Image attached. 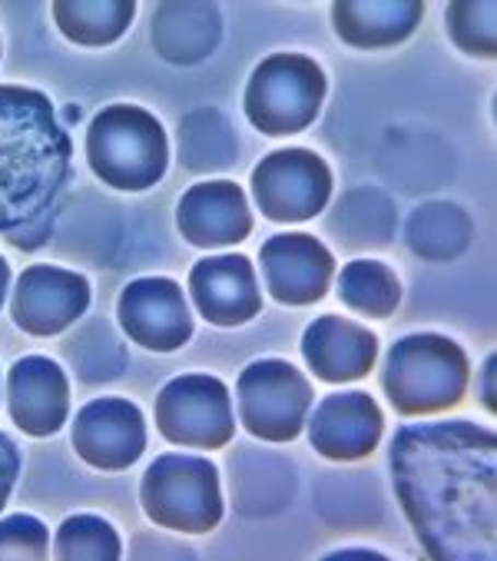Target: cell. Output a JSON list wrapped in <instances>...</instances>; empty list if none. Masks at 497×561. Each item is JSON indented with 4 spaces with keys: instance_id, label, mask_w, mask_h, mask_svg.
<instances>
[{
    "instance_id": "4",
    "label": "cell",
    "mask_w": 497,
    "mask_h": 561,
    "mask_svg": "<svg viewBox=\"0 0 497 561\" xmlns=\"http://www.w3.org/2000/svg\"><path fill=\"white\" fill-rule=\"evenodd\" d=\"M467 379L464 350L438 332L402 335L382 366V389L398 415H438L461 405Z\"/></svg>"
},
{
    "instance_id": "21",
    "label": "cell",
    "mask_w": 497,
    "mask_h": 561,
    "mask_svg": "<svg viewBox=\"0 0 497 561\" xmlns=\"http://www.w3.org/2000/svg\"><path fill=\"white\" fill-rule=\"evenodd\" d=\"M137 18L134 0H57L54 24L70 44L109 47Z\"/></svg>"
},
{
    "instance_id": "15",
    "label": "cell",
    "mask_w": 497,
    "mask_h": 561,
    "mask_svg": "<svg viewBox=\"0 0 497 561\" xmlns=\"http://www.w3.org/2000/svg\"><path fill=\"white\" fill-rule=\"evenodd\" d=\"M189 299L193 309L219 329L245 325L263 312L256 270L239 253L199 260L189 270Z\"/></svg>"
},
{
    "instance_id": "5",
    "label": "cell",
    "mask_w": 497,
    "mask_h": 561,
    "mask_svg": "<svg viewBox=\"0 0 497 561\" xmlns=\"http://www.w3.org/2000/svg\"><path fill=\"white\" fill-rule=\"evenodd\" d=\"M325 70L305 54H273L245 83V121L266 137H292L319 121L325 103Z\"/></svg>"
},
{
    "instance_id": "20",
    "label": "cell",
    "mask_w": 497,
    "mask_h": 561,
    "mask_svg": "<svg viewBox=\"0 0 497 561\" xmlns=\"http://www.w3.org/2000/svg\"><path fill=\"white\" fill-rule=\"evenodd\" d=\"M222 18L216 4H163L153 18V47L170 64H199L219 47Z\"/></svg>"
},
{
    "instance_id": "29",
    "label": "cell",
    "mask_w": 497,
    "mask_h": 561,
    "mask_svg": "<svg viewBox=\"0 0 497 561\" xmlns=\"http://www.w3.org/2000/svg\"><path fill=\"white\" fill-rule=\"evenodd\" d=\"M8 289H11V266H8V260H4V256H0V309H4Z\"/></svg>"
},
{
    "instance_id": "12",
    "label": "cell",
    "mask_w": 497,
    "mask_h": 561,
    "mask_svg": "<svg viewBox=\"0 0 497 561\" xmlns=\"http://www.w3.org/2000/svg\"><path fill=\"white\" fill-rule=\"evenodd\" d=\"M86 309H90L86 276L50 263L27 266L11 293L14 325L27 335H37V340H54V335L67 332Z\"/></svg>"
},
{
    "instance_id": "9",
    "label": "cell",
    "mask_w": 497,
    "mask_h": 561,
    "mask_svg": "<svg viewBox=\"0 0 497 561\" xmlns=\"http://www.w3.org/2000/svg\"><path fill=\"white\" fill-rule=\"evenodd\" d=\"M253 199L273 222L315 219L332 199V170L315 150H273L253 170Z\"/></svg>"
},
{
    "instance_id": "16",
    "label": "cell",
    "mask_w": 497,
    "mask_h": 561,
    "mask_svg": "<svg viewBox=\"0 0 497 561\" xmlns=\"http://www.w3.org/2000/svg\"><path fill=\"white\" fill-rule=\"evenodd\" d=\"M176 227L189 247H239L253 233V209L232 180H206L189 186L176 203Z\"/></svg>"
},
{
    "instance_id": "27",
    "label": "cell",
    "mask_w": 497,
    "mask_h": 561,
    "mask_svg": "<svg viewBox=\"0 0 497 561\" xmlns=\"http://www.w3.org/2000/svg\"><path fill=\"white\" fill-rule=\"evenodd\" d=\"M21 476V448L14 445V438L8 432H0V512H4L14 485Z\"/></svg>"
},
{
    "instance_id": "25",
    "label": "cell",
    "mask_w": 497,
    "mask_h": 561,
    "mask_svg": "<svg viewBox=\"0 0 497 561\" xmlns=\"http://www.w3.org/2000/svg\"><path fill=\"white\" fill-rule=\"evenodd\" d=\"M494 0H458V4L448 8V34L451 41L471 54V57H484L490 60L497 54V34H494Z\"/></svg>"
},
{
    "instance_id": "28",
    "label": "cell",
    "mask_w": 497,
    "mask_h": 561,
    "mask_svg": "<svg viewBox=\"0 0 497 561\" xmlns=\"http://www.w3.org/2000/svg\"><path fill=\"white\" fill-rule=\"evenodd\" d=\"M494 356H487V363H484V389H481V399H484V405H487V412H494Z\"/></svg>"
},
{
    "instance_id": "10",
    "label": "cell",
    "mask_w": 497,
    "mask_h": 561,
    "mask_svg": "<svg viewBox=\"0 0 497 561\" xmlns=\"http://www.w3.org/2000/svg\"><path fill=\"white\" fill-rule=\"evenodd\" d=\"M116 319L130 340L150 353H176L193 340L186 293L170 276H143L123 286Z\"/></svg>"
},
{
    "instance_id": "26",
    "label": "cell",
    "mask_w": 497,
    "mask_h": 561,
    "mask_svg": "<svg viewBox=\"0 0 497 561\" xmlns=\"http://www.w3.org/2000/svg\"><path fill=\"white\" fill-rule=\"evenodd\" d=\"M50 554V531L37 515L0 518V561H44Z\"/></svg>"
},
{
    "instance_id": "18",
    "label": "cell",
    "mask_w": 497,
    "mask_h": 561,
    "mask_svg": "<svg viewBox=\"0 0 497 561\" xmlns=\"http://www.w3.org/2000/svg\"><path fill=\"white\" fill-rule=\"evenodd\" d=\"M302 359L328 386L358 382L379 363V335L345 316H319L302 335Z\"/></svg>"
},
{
    "instance_id": "6",
    "label": "cell",
    "mask_w": 497,
    "mask_h": 561,
    "mask_svg": "<svg viewBox=\"0 0 497 561\" xmlns=\"http://www.w3.org/2000/svg\"><path fill=\"white\" fill-rule=\"evenodd\" d=\"M140 505L160 528L206 535L222 522L219 469L203 456L166 453L143 472Z\"/></svg>"
},
{
    "instance_id": "2",
    "label": "cell",
    "mask_w": 497,
    "mask_h": 561,
    "mask_svg": "<svg viewBox=\"0 0 497 561\" xmlns=\"http://www.w3.org/2000/svg\"><path fill=\"white\" fill-rule=\"evenodd\" d=\"M73 176V140L47 93L0 83V240L34 253L50 243Z\"/></svg>"
},
{
    "instance_id": "11",
    "label": "cell",
    "mask_w": 497,
    "mask_h": 561,
    "mask_svg": "<svg viewBox=\"0 0 497 561\" xmlns=\"http://www.w3.org/2000/svg\"><path fill=\"white\" fill-rule=\"evenodd\" d=\"M70 442L90 469L123 472L147 453V419L130 399L103 396L73 415Z\"/></svg>"
},
{
    "instance_id": "1",
    "label": "cell",
    "mask_w": 497,
    "mask_h": 561,
    "mask_svg": "<svg viewBox=\"0 0 497 561\" xmlns=\"http://www.w3.org/2000/svg\"><path fill=\"white\" fill-rule=\"evenodd\" d=\"M392 482L435 561H490L497 548V435L474 422H415L392 438Z\"/></svg>"
},
{
    "instance_id": "13",
    "label": "cell",
    "mask_w": 497,
    "mask_h": 561,
    "mask_svg": "<svg viewBox=\"0 0 497 561\" xmlns=\"http://www.w3.org/2000/svg\"><path fill=\"white\" fill-rule=\"evenodd\" d=\"M309 442L328 462H358L379 448L385 415L368 392H332L309 412Z\"/></svg>"
},
{
    "instance_id": "19",
    "label": "cell",
    "mask_w": 497,
    "mask_h": 561,
    "mask_svg": "<svg viewBox=\"0 0 497 561\" xmlns=\"http://www.w3.org/2000/svg\"><path fill=\"white\" fill-rule=\"evenodd\" d=\"M418 0H338L332 4L335 34L358 50H382L405 44L421 24Z\"/></svg>"
},
{
    "instance_id": "23",
    "label": "cell",
    "mask_w": 497,
    "mask_h": 561,
    "mask_svg": "<svg viewBox=\"0 0 497 561\" xmlns=\"http://www.w3.org/2000/svg\"><path fill=\"white\" fill-rule=\"evenodd\" d=\"M60 561H116L123 554L116 528L100 515H70L60 522L54 538Z\"/></svg>"
},
{
    "instance_id": "14",
    "label": "cell",
    "mask_w": 497,
    "mask_h": 561,
    "mask_svg": "<svg viewBox=\"0 0 497 561\" xmlns=\"http://www.w3.org/2000/svg\"><path fill=\"white\" fill-rule=\"evenodd\" d=\"M259 266L266 276V289L282 306H315L325 299L332 276H335V256L325 243H319L309 233H279L269 237L259 250Z\"/></svg>"
},
{
    "instance_id": "17",
    "label": "cell",
    "mask_w": 497,
    "mask_h": 561,
    "mask_svg": "<svg viewBox=\"0 0 497 561\" xmlns=\"http://www.w3.org/2000/svg\"><path fill=\"white\" fill-rule=\"evenodd\" d=\"M11 422L31 435L47 438L70 419V382L50 356H21L8 373Z\"/></svg>"
},
{
    "instance_id": "8",
    "label": "cell",
    "mask_w": 497,
    "mask_h": 561,
    "mask_svg": "<svg viewBox=\"0 0 497 561\" xmlns=\"http://www.w3.org/2000/svg\"><path fill=\"white\" fill-rule=\"evenodd\" d=\"M157 428L183 448H222L235 435L232 392L222 379L186 373L170 379L157 396Z\"/></svg>"
},
{
    "instance_id": "3",
    "label": "cell",
    "mask_w": 497,
    "mask_h": 561,
    "mask_svg": "<svg viewBox=\"0 0 497 561\" xmlns=\"http://www.w3.org/2000/svg\"><path fill=\"white\" fill-rule=\"evenodd\" d=\"M86 163L96 180L123 193H143L166 176L170 140L163 124L137 103H109L86 127Z\"/></svg>"
},
{
    "instance_id": "7",
    "label": "cell",
    "mask_w": 497,
    "mask_h": 561,
    "mask_svg": "<svg viewBox=\"0 0 497 561\" xmlns=\"http://www.w3.org/2000/svg\"><path fill=\"white\" fill-rule=\"evenodd\" d=\"M239 422L248 435L263 442H296L312 412V382L286 359L248 363L235 386Z\"/></svg>"
},
{
    "instance_id": "22",
    "label": "cell",
    "mask_w": 497,
    "mask_h": 561,
    "mask_svg": "<svg viewBox=\"0 0 497 561\" xmlns=\"http://www.w3.org/2000/svg\"><path fill=\"white\" fill-rule=\"evenodd\" d=\"M338 299L368 319H389L402 302V279L382 260H351L338 273Z\"/></svg>"
},
{
    "instance_id": "24",
    "label": "cell",
    "mask_w": 497,
    "mask_h": 561,
    "mask_svg": "<svg viewBox=\"0 0 497 561\" xmlns=\"http://www.w3.org/2000/svg\"><path fill=\"white\" fill-rule=\"evenodd\" d=\"M461 216L464 213L458 206H451V203H431V206L415 209L412 219H408V230H405L408 247L421 260H451V256H458L467 247L471 233H444V230L451 227V222H458Z\"/></svg>"
},
{
    "instance_id": "30",
    "label": "cell",
    "mask_w": 497,
    "mask_h": 561,
    "mask_svg": "<svg viewBox=\"0 0 497 561\" xmlns=\"http://www.w3.org/2000/svg\"><path fill=\"white\" fill-rule=\"evenodd\" d=\"M0 54H4V47H0Z\"/></svg>"
}]
</instances>
